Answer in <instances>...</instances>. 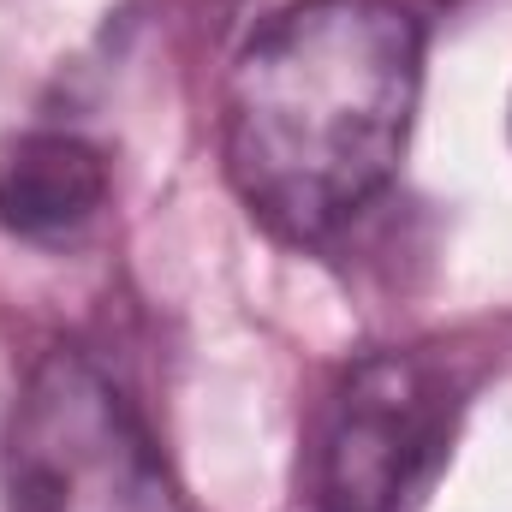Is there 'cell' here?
<instances>
[{
    "label": "cell",
    "instance_id": "6da1fadb",
    "mask_svg": "<svg viewBox=\"0 0 512 512\" xmlns=\"http://www.w3.org/2000/svg\"><path fill=\"white\" fill-rule=\"evenodd\" d=\"M423 90V18L405 0H298L233 60L221 155L256 221L322 245L399 173Z\"/></svg>",
    "mask_w": 512,
    "mask_h": 512
},
{
    "label": "cell",
    "instance_id": "7a4b0ae2",
    "mask_svg": "<svg viewBox=\"0 0 512 512\" xmlns=\"http://www.w3.org/2000/svg\"><path fill=\"white\" fill-rule=\"evenodd\" d=\"M471 387L477 364L447 346H393L346 364L304 447L310 512H411L453 447Z\"/></svg>",
    "mask_w": 512,
    "mask_h": 512
},
{
    "label": "cell",
    "instance_id": "3957f363",
    "mask_svg": "<svg viewBox=\"0 0 512 512\" xmlns=\"http://www.w3.org/2000/svg\"><path fill=\"white\" fill-rule=\"evenodd\" d=\"M6 512H185L126 387L78 346L42 352L12 399Z\"/></svg>",
    "mask_w": 512,
    "mask_h": 512
},
{
    "label": "cell",
    "instance_id": "277c9868",
    "mask_svg": "<svg viewBox=\"0 0 512 512\" xmlns=\"http://www.w3.org/2000/svg\"><path fill=\"white\" fill-rule=\"evenodd\" d=\"M108 209V155L78 131H30L0 155V227L24 245H66Z\"/></svg>",
    "mask_w": 512,
    "mask_h": 512
}]
</instances>
